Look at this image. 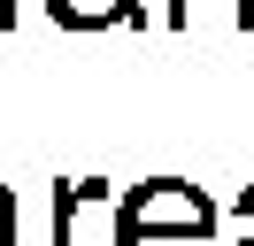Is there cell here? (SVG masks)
<instances>
[{"label":"cell","instance_id":"5b68a950","mask_svg":"<svg viewBox=\"0 0 254 246\" xmlns=\"http://www.w3.org/2000/svg\"><path fill=\"white\" fill-rule=\"evenodd\" d=\"M0 239H16V192L0 184Z\"/></svg>","mask_w":254,"mask_h":246},{"label":"cell","instance_id":"6da1fadb","mask_svg":"<svg viewBox=\"0 0 254 246\" xmlns=\"http://www.w3.org/2000/svg\"><path fill=\"white\" fill-rule=\"evenodd\" d=\"M116 231H192V239H216V200L185 177H146L124 192Z\"/></svg>","mask_w":254,"mask_h":246},{"label":"cell","instance_id":"8992f818","mask_svg":"<svg viewBox=\"0 0 254 246\" xmlns=\"http://www.w3.org/2000/svg\"><path fill=\"white\" fill-rule=\"evenodd\" d=\"M239 239H254V184L239 192Z\"/></svg>","mask_w":254,"mask_h":246},{"label":"cell","instance_id":"ba28073f","mask_svg":"<svg viewBox=\"0 0 254 246\" xmlns=\"http://www.w3.org/2000/svg\"><path fill=\"white\" fill-rule=\"evenodd\" d=\"M0 246H16V239H0Z\"/></svg>","mask_w":254,"mask_h":246},{"label":"cell","instance_id":"277c9868","mask_svg":"<svg viewBox=\"0 0 254 246\" xmlns=\"http://www.w3.org/2000/svg\"><path fill=\"white\" fill-rule=\"evenodd\" d=\"M116 246H208L192 231H116Z\"/></svg>","mask_w":254,"mask_h":246},{"label":"cell","instance_id":"52a82bcc","mask_svg":"<svg viewBox=\"0 0 254 246\" xmlns=\"http://www.w3.org/2000/svg\"><path fill=\"white\" fill-rule=\"evenodd\" d=\"M8 23H16V0H0V31H8Z\"/></svg>","mask_w":254,"mask_h":246},{"label":"cell","instance_id":"9c48e42d","mask_svg":"<svg viewBox=\"0 0 254 246\" xmlns=\"http://www.w3.org/2000/svg\"><path fill=\"white\" fill-rule=\"evenodd\" d=\"M239 246H254V239H239Z\"/></svg>","mask_w":254,"mask_h":246},{"label":"cell","instance_id":"3957f363","mask_svg":"<svg viewBox=\"0 0 254 246\" xmlns=\"http://www.w3.org/2000/svg\"><path fill=\"white\" fill-rule=\"evenodd\" d=\"M47 15L69 31H100V23H139V0H47Z\"/></svg>","mask_w":254,"mask_h":246},{"label":"cell","instance_id":"7a4b0ae2","mask_svg":"<svg viewBox=\"0 0 254 246\" xmlns=\"http://www.w3.org/2000/svg\"><path fill=\"white\" fill-rule=\"evenodd\" d=\"M93 208H116V192L100 177H77V184H62L54 192V246H77V231H85V215Z\"/></svg>","mask_w":254,"mask_h":246}]
</instances>
